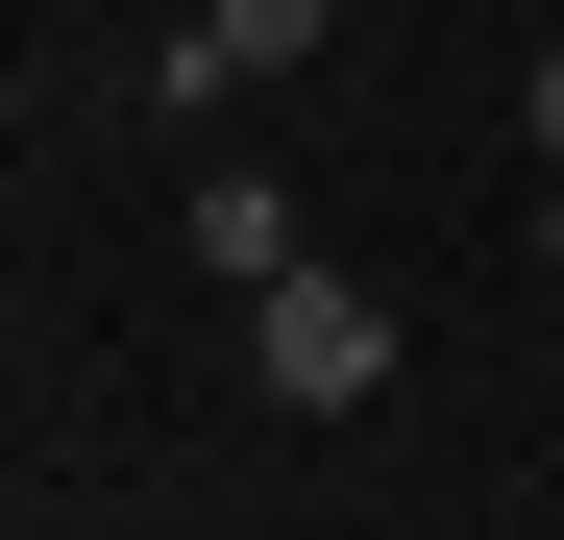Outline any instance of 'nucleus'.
<instances>
[{
	"mask_svg": "<svg viewBox=\"0 0 564 540\" xmlns=\"http://www.w3.org/2000/svg\"><path fill=\"white\" fill-rule=\"evenodd\" d=\"M246 393H295V418H368V393H393V295L295 246V270L246 295Z\"/></svg>",
	"mask_w": 564,
	"mask_h": 540,
	"instance_id": "1",
	"label": "nucleus"
},
{
	"mask_svg": "<svg viewBox=\"0 0 564 540\" xmlns=\"http://www.w3.org/2000/svg\"><path fill=\"white\" fill-rule=\"evenodd\" d=\"M172 246H197L221 295H270V270H295V197H270V172H197V197H172Z\"/></svg>",
	"mask_w": 564,
	"mask_h": 540,
	"instance_id": "2",
	"label": "nucleus"
},
{
	"mask_svg": "<svg viewBox=\"0 0 564 540\" xmlns=\"http://www.w3.org/2000/svg\"><path fill=\"white\" fill-rule=\"evenodd\" d=\"M197 50H221V74H319V50H344V0H197Z\"/></svg>",
	"mask_w": 564,
	"mask_h": 540,
	"instance_id": "3",
	"label": "nucleus"
},
{
	"mask_svg": "<svg viewBox=\"0 0 564 540\" xmlns=\"http://www.w3.org/2000/svg\"><path fill=\"white\" fill-rule=\"evenodd\" d=\"M516 148H540V172H564V50H540V99H516Z\"/></svg>",
	"mask_w": 564,
	"mask_h": 540,
	"instance_id": "4",
	"label": "nucleus"
},
{
	"mask_svg": "<svg viewBox=\"0 0 564 540\" xmlns=\"http://www.w3.org/2000/svg\"><path fill=\"white\" fill-rule=\"evenodd\" d=\"M540 270H564V172H540Z\"/></svg>",
	"mask_w": 564,
	"mask_h": 540,
	"instance_id": "5",
	"label": "nucleus"
}]
</instances>
